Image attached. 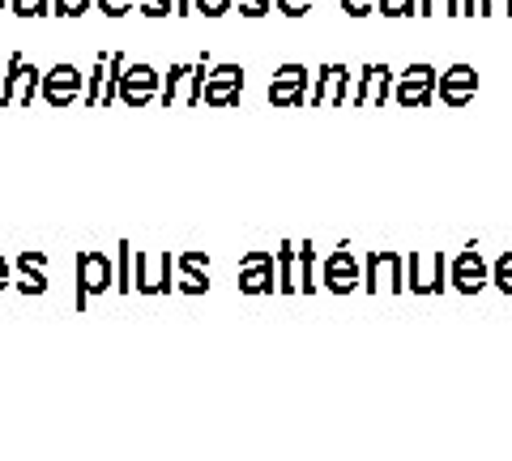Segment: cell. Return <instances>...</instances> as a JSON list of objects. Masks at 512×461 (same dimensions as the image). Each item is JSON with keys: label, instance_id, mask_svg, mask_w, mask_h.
<instances>
[{"label": "cell", "instance_id": "obj_1", "mask_svg": "<svg viewBox=\"0 0 512 461\" xmlns=\"http://www.w3.org/2000/svg\"><path fill=\"white\" fill-rule=\"evenodd\" d=\"M77 291H73V308L77 312H86L90 308V299H99V295H107V291H116V261L107 257V252H94V248H86V252H77Z\"/></svg>", "mask_w": 512, "mask_h": 461}, {"label": "cell", "instance_id": "obj_2", "mask_svg": "<svg viewBox=\"0 0 512 461\" xmlns=\"http://www.w3.org/2000/svg\"><path fill=\"white\" fill-rule=\"evenodd\" d=\"M367 295H406V257L397 248H372L363 257V286Z\"/></svg>", "mask_w": 512, "mask_h": 461}, {"label": "cell", "instance_id": "obj_3", "mask_svg": "<svg viewBox=\"0 0 512 461\" xmlns=\"http://www.w3.org/2000/svg\"><path fill=\"white\" fill-rule=\"evenodd\" d=\"M448 286V261L440 248H414L406 257V291L419 299H436Z\"/></svg>", "mask_w": 512, "mask_h": 461}, {"label": "cell", "instance_id": "obj_4", "mask_svg": "<svg viewBox=\"0 0 512 461\" xmlns=\"http://www.w3.org/2000/svg\"><path fill=\"white\" fill-rule=\"evenodd\" d=\"M175 261L167 248H133V291L137 295H171Z\"/></svg>", "mask_w": 512, "mask_h": 461}, {"label": "cell", "instance_id": "obj_5", "mask_svg": "<svg viewBox=\"0 0 512 461\" xmlns=\"http://www.w3.org/2000/svg\"><path fill=\"white\" fill-rule=\"evenodd\" d=\"M436 77H440V69L427 65V60H419V65L393 73V94L389 99L397 107H406V111H423V107L436 103Z\"/></svg>", "mask_w": 512, "mask_h": 461}, {"label": "cell", "instance_id": "obj_6", "mask_svg": "<svg viewBox=\"0 0 512 461\" xmlns=\"http://www.w3.org/2000/svg\"><path fill=\"white\" fill-rule=\"evenodd\" d=\"M359 286H363V261L355 257V248H350V244H338L325 261H320V291L355 295Z\"/></svg>", "mask_w": 512, "mask_h": 461}, {"label": "cell", "instance_id": "obj_7", "mask_svg": "<svg viewBox=\"0 0 512 461\" xmlns=\"http://www.w3.org/2000/svg\"><path fill=\"white\" fill-rule=\"evenodd\" d=\"M448 286H453L457 295H483L487 291L491 286V261L483 257V248L466 244L453 261H448Z\"/></svg>", "mask_w": 512, "mask_h": 461}, {"label": "cell", "instance_id": "obj_8", "mask_svg": "<svg viewBox=\"0 0 512 461\" xmlns=\"http://www.w3.org/2000/svg\"><path fill=\"white\" fill-rule=\"evenodd\" d=\"M39 82L43 73L30 65V60L22 52H13L5 60V82H0V107H30L39 94Z\"/></svg>", "mask_w": 512, "mask_h": 461}, {"label": "cell", "instance_id": "obj_9", "mask_svg": "<svg viewBox=\"0 0 512 461\" xmlns=\"http://www.w3.org/2000/svg\"><path fill=\"white\" fill-rule=\"evenodd\" d=\"M278 291V269H274V252L269 248H248L239 257V295H274Z\"/></svg>", "mask_w": 512, "mask_h": 461}, {"label": "cell", "instance_id": "obj_10", "mask_svg": "<svg viewBox=\"0 0 512 461\" xmlns=\"http://www.w3.org/2000/svg\"><path fill=\"white\" fill-rule=\"evenodd\" d=\"M128 60L120 52H111V56H94V69L86 77V90H82V103L86 107H111L116 103V86H120V73H124Z\"/></svg>", "mask_w": 512, "mask_h": 461}, {"label": "cell", "instance_id": "obj_11", "mask_svg": "<svg viewBox=\"0 0 512 461\" xmlns=\"http://www.w3.org/2000/svg\"><path fill=\"white\" fill-rule=\"evenodd\" d=\"M308 82H312V73L308 65H282L274 69V82H269L265 90V99L269 107H278V111H291V107H308Z\"/></svg>", "mask_w": 512, "mask_h": 461}, {"label": "cell", "instance_id": "obj_12", "mask_svg": "<svg viewBox=\"0 0 512 461\" xmlns=\"http://www.w3.org/2000/svg\"><path fill=\"white\" fill-rule=\"evenodd\" d=\"M350 86H355V73L346 65H320L312 86H308V107H342L350 103Z\"/></svg>", "mask_w": 512, "mask_h": 461}, {"label": "cell", "instance_id": "obj_13", "mask_svg": "<svg viewBox=\"0 0 512 461\" xmlns=\"http://www.w3.org/2000/svg\"><path fill=\"white\" fill-rule=\"evenodd\" d=\"M82 90H86V73L69 65V60H60V65H52L43 73V82H39V94H43V103H52V107H69L82 99Z\"/></svg>", "mask_w": 512, "mask_h": 461}, {"label": "cell", "instance_id": "obj_14", "mask_svg": "<svg viewBox=\"0 0 512 461\" xmlns=\"http://www.w3.org/2000/svg\"><path fill=\"white\" fill-rule=\"evenodd\" d=\"M158 86H163V73H158L154 65H124L116 99L124 107H150L158 99Z\"/></svg>", "mask_w": 512, "mask_h": 461}, {"label": "cell", "instance_id": "obj_15", "mask_svg": "<svg viewBox=\"0 0 512 461\" xmlns=\"http://www.w3.org/2000/svg\"><path fill=\"white\" fill-rule=\"evenodd\" d=\"M239 94H244V65H214L205 73V86H201L205 107H235Z\"/></svg>", "mask_w": 512, "mask_h": 461}, {"label": "cell", "instance_id": "obj_16", "mask_svg": "<svg viewBox=\"0 0 512 461\" xmlns=\"http://www.w3.org/2000/svg\"><path fill=\"white\" fill-rule=\"evenodd\" d=\"M474 94H478V69L474 65H448L440 77H436V99L444 107H470L474 103Z\"/></svg>", "mask_w": 512, "mask_h": 461}, {"label": "cell", "instance_id": "obj_17", "mask_svg": "<svg viewBox=\"0 0 512 461\" xmlns=\"http://www.w3.org/2000/svg\"><path fill=\"white\" fill-rule=\"evenodd\" d=\"M393 94V69L389 65H363L355 86H350V103L355 107H384Z\"/></svg>", "mask_w": 512, "mask_h": 461}, {"label": "cell", "instance_id": "obj_18", "mask_svg": "<svg viewBox=\"0 0 512 461\" xmlns=\"http://www.w3.org/2000/svg\"><path fill=\"white\" fill-rule=\"evenodd\" d=\"M13 286H18L22 295H47V252H35L26 248L18 252V261H13Z\"/></svg>", "mask_w": 512, "mask_h": 461}, {"label": "cell", "instance_id": "obj_19", "mask_svg": "<svg viewBox=\"0 0 512 461\" xmlns=\"http://www.w3.org/2000/svg\"><path fill=\"white\" fill-rule=\"evenodd\" d=\"M295 274H299V295H316L320 291V252L312 240L295 244Z\"/></svg>", "mask_w": 512, "mask_h": 461}, {"label": "cell", "instance_id": "obj_20", "mask_svg": "<svg viewBox=\"0 0 512 461\" xmlns=\"http://www.w3.org/2000/svg\"><path fill=\"white\" fill-rule=\"evenodd\" d=\"M274 269H278V295H299V274H295V244H291V240L274 248Z\"/></svg>", "mask_w": 512, "mask_h": 461}, {"label": "cell", "instance_id": "obj_21", "mask_svg": "<svg viewBox=\"0 0 512 461\" xmlns=\"http://www.w3.org/2000/svg\"><path fill=\"white\" fill-rule=\"evenodd\" d=\"M188 73H192V65H171V73H163V86H158V99H154V103H163L167 111H171L175 103H184Z\"/></svg>", "mask_w": 512, "mask_h": 461}, {"label": "cell", "instance_id": "obj_22", "mask_svg": "<svg viewBox=\"0 0 512 461\" xmlns=\"http://www.w3.org/2000/svg\"><path fill=\"white\" fill-rule=\"evenodd\" d=\"M175 274H184V278H210V252H201V248H188L175 257Z\"/></svg>", "mask_w": 512, "mask_h": 461}, {"label": "cell", "instance_id": "obj_23", "mask_svg": "<svg viewBox=\"0 0 512 461\" xmlns=\"http://www.w3.org/2000/svg\"><path fill=\"white\" fill-rule=\"evenodd\" d=\"M116 291L133 295V244H116Z\"/></svg>", "mask_w": 512, "mask_h": 461}, {"label": "cell", "instance_id": "obj_24", "mask_svg": "<svg viewBox=\"0 0 512 461\" xmlns=\"http://www.w3.org/2000/svg\"><path fill=\"white\" fill-rule=\"evenodd\" d=\"M491 286H495L500 295H508V299H512V248H504L500 257L491 261Z\"/></svg>", "mask_w": 512, "mask_h": 461}, {"label": "cell", "instance_id": "obj_25", "mask_svg": "<svg viewBox=\"0 0 512 461\" xmlns=\"http://www.w3.org/2000/svg\"><path fill=\"white\" fill-rule=\"evenodd\" d=\"M419 0H376V13L380 18H414Z\"/></svg>", "mask_w": 512, "mask_h": 461}, {"label": "cell", "instance_id": "obj_26", "mask_svg": "<svg viewBox=\"0 0 512 461\" xmlns=\"http://www.w3.org/2000/svg\"><path fill=\"white\" fill-rule=\"evenodd\" d=\"M419 18H436V13H448V18H457L461 13V0H419Z\"/></svg>", "mask_w": 512, "mask_h": 461}, {"label": "cell", "instance_id": "obj_27", "mask_svg": "<svg viewBox=\"0 0 512 461\" xmlns=\"http://www.w3.org/2000/svg\"><path fill=\"white\" fill-rule=\"evenodd\" d=\"M9 9L18 18H47L52 13V0H9Z\"/></svg>", "mask_w": 512, "mask_h": 461}, {"label": "cell", "instance_id": "obj_28", "mask_svg": "<svg viewBox=\"0 0 512 461\" xmlns=\"http://www.w3.org/2000/svg\"><path fill=\"white\" fill-rule=\"evenodd\" d=\"M235 9V0H192V13H205V18H227Z\"/></svg>", "mask_w": 512, "mask_h": 461}, {"label": "cell", "instance_id": "obj_29", "mask_svg": "<svg viewBox=\"0 0 512 461\" xmlns=\"http://www.w3.org/2000/svg\"><path fill=\"white\" fill-rule=\"evenodd\" d=\"M90 5H94V0H52V13H56V18H82Z\"/></svg>", "mask_w": 512, "mask_h": 461}, {"label": "cell", "instance_id": "obj_30", "mask_svg": "<svg viewBox=\"0 0 512 461\" xmlns=\"http://www.w3.org/2000/svg\"><path fill=\"white\" fill-rule=\"evenodd\" d=\"M483 18H512V0H478Z\"/></svg>", "mask_w": 512, "mask_h": 461}, {"label": "cell", "instance_id": "obj_31", "mask_svg": "<svg viewBox=\"0 0 512 461\" xmlns=\"http://www.w3.org/2000/svg\"><path fill=\"white\" fill-rule=\"evenodd\" d=\"M282 18H308V9H312V0H274Z\"/></svg>", "mask_w": 512, "mask_h": 461}, {"label": "cell", "instance_id": "obj_32", "mask_svg": "<svg viewBox=\"0 0 512 461\" xmlns=\"http://www.w3.org/2000/svg\"><path fill=\"white\" fill-rule=\"evenodd\" d=\"M175 291H180V295H210V278H184V274H180Z\"/></svg>", "mask_w": 512, "mask_h": 461}, {"label": "cell", "instance_id": "obj_33", "mask_svg": "<svg viewBox=\"0 0 512 461\" xmlns=\"http://www.w3.org/2000/svg\"><path fill=\"white\" fill-rule=\"evenodd\" d=\"M274 9V0H239V13H244V18H265V13Z\"/></svg>", "mask_w": 512, "mask_h": 461}, {"label": "cell", "instance_id": "obj_34", "mask_svg": "<svg viewBox=\"0 0 512 461\" xmlns=\"http://www.w3.org/2000/svg\"><path fill=\"white\" fill-rule=\"evenodd\" d=\"M342 13L346 18H367V13H376V0H342Z\"/></svg>", "mask_w": 512, "mask_h": 461}, {"label": "cell", "instance_id": "obj_35", "mask_svg": "<svg viewBox=\"0 0 512 461\" xmlns=\"http://www.w3.org/2000/svg\"><path fill=\"white\" fill-rule=\"evenodd\" d=\"M141 13L146 18H167V13H175V0H141Z\"/></svg>", "mask_w": 512, "mask_h": 461}, {"label": "cell", "instance_id": "obj_36", "mask_svg": "<svg viewBox=\"0 0 512 461\" xmlns=\"http://www.w3.org/2000/svg\"><path fill=\"white\" fill-rule=\"evenodd\" d=\"M99 9L107 13V18H124V13L133 9V0H99Z\"/></svg>", "mask_w": 512, "mask_h": 461}, {"label": "cell", "instance_id": "obj_37", "mask_svg": "<svg viewBox=\"0 0 512 461\" xmlns=\"http://www.w3.org/2000/svg\"><path fill=\"white\" fill-rule=\"evenodd\" d=\"M9 286H13V261L5 257V252H0V295H5Z\"/></svg>", "mask_w": 512, "mask_h": 461}, {"label": "cell", "instance_id": "obj_38", "mask_svg": "<svg viewBox=\"0 0 512 461\" xmlns=\"http://www.w3.org/2000/svg\"><path fill=\"white\" fill-rule=\"evenodd\" d=\"M461 13H466V18H478V0H461Z\"/></svg>", "mask_w": 512, "mask_h": 461}, {"label": "cell", "instance_id": "obj_39", "mask_svg": "<svg viewBox=\"0 0 512 461\" xmlns=\"http://www.w3.org/2000/svg\"><path fill=\"white\" fill-rule=\"evenodd\" d=\"M175 13H180V18H188V13H192V0H175Z\"/></svg>", "mask_w": 512, "mask_h": 461}, {"label": "cell", "instance_id": "obj_40", "mask_svg": "<svg viewBox=\"0 0 512 461\" xmlns=\"http://www.w3.org/2000/svg\"><path fill=\"white\" fill-rule=\"evenodd\" d=\"M5 5H9V0H0V9H5Z\"/></svg>", "mask_w": 512, "mask_h": 461}]
</instances>
